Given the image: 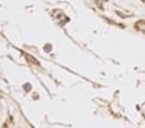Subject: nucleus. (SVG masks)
<instances>
[{"instance_id":"nucleus-1","label":"nucleus","mask_w":145,"mask_h":128,"mask_svg":"<svg viewBox=\"0 0 145 128\" xmlns=\"http://www.w3.org/2000/svg\"><path fill=\"white\" fill-rule=\"evenodd\" d=\"M136 29L141 30V31H145V21H140L136 23Z\"/></svg>"}]
</instances>
